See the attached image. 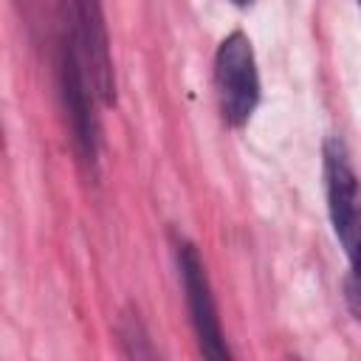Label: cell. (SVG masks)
<instances>
[{"mask_svg": "<svg viewBox=\"0 0 361 361\" xmlns=\"http://www.w3.org/2000/svg\"><path fill=\"white\" fill-rule=\"evenodd\" d=\"M56 76H59V96H62V107H65V116H68V127H71L76 155L90 172H96L99 121H96V113H93V99H99V96L90 85L85 56H82L79 42H76L68 23H62V34H59V42H56Z\"/></svg>", "mask_w": 361, "mask_h": 361, "instance_id": "obj_1", "label": "cell"}, {"mask_svg": "<svg viewBox=\"0 0 361 361\" xmlns=\"http://www.w3.org/2000/svg\"><path fill=\"white\" fill-rule=\"evenodd\" d=\"M214 87L226 124L243 127L259 104V73L251 39L243 31H231L214 54Z\"/></svg>", "mask_w": 361, "mask_h": 361, "instance_id": "obj_2", "label": "cell"}, {"mask_svg": "<svg viewBox=\"0 0 361 361\" xmlns=\"http://www.w3.org/2000/svg\"><path fill=\"white\" fill-rule=\"evenodd\" d=\"M324 189L336 240L353 259L361 251V180L341 138L324 141Z\"/></svg>", "mask_w": 361, "mask_h": 361, "instance_id": "obj_3", "label": "cell"}, {"mask_svg": "<svg viewBox=\"0 0 361 361\" xmlns=\"http://www.w3.org/2000/svg\"><path fill=\"white\" fill-rule=\"evenodd\" d=\"M65 8V23L71 25L79 51L87 65L90 85L102 104L116 102V79H113V59L107 45V28L102 14V0H59Z\"/></svg>", "mask_w": 361, "mask_h": 361, "instance_id": "obj_4", "label": "cell"}, {"mask_svg": "<svg viewBox=\"0 0 361 361\" xmlns=\"http://www.w3.org/2000/svg\"><path fill=\"white\" fill-rule=\"evenodd\" d=\"M175 257H178V271H180V282L186 290V305H189L192 327L197 333L200 353L206 358H228V347L223 341L212 285H209V276H206L197 248L189 240H175Z\"/></svg>", "mask_w": 361, "mask_h": 361, "instance_id": "obj_5", "label": "cell"}, {"mask_svg": "<svg viewBox=\"0 0 361 361\" xmlns=\"http://www.w3.org/2000/svg\"><path fill=\"white\" fill-rule=\"evenodd\" d=\"M344 296H347L350 310H353L355 319L361 322V251L350 259V274H347V279H344Z\"/></svg>", "mask_w": 361, "mask_h": 361, "instance_id": "obj_6", "label": "cell"}, {"mask_svg": "<svg viewBox=\"0 0 361 361\" xmlns=\"http://www.w3.org/2000/svg\"><path fill=\"white\" fill-rule=\"evenodd\" d=\"M237 6H248V3H254V0H234Z\"/></svg>", "mask_w": 361, "mask_h": 361, "instance_id": "obj_7", "label": "cell"}, {"mask_svg": "<svg viewBox=\"0 0 361 361\" xmlns=\"http://www.w3.org/2000/svg\"><path fill=\"white\" fill-rule=\"evenodd\" d=\"M358 6H361V0H358Z\"/></svg>", "mask_w": 361, "mask_h": 361, "instance_id": "obj_8", "label": "cell"}]
</instances>
